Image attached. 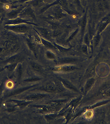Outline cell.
<instances>
[{"label": "cell", "mask_w": 110, "mask_h": 124, "mask_svg": "<svg viewBox=\"0 0 110 124\" xmlns=\"http://www.w3.org/2000/svg\"><path fill=\"white\" fill-rule=\"evenodd\" d=\"M20 11L19 9H17L11 11L7 14V17L9 19H12L16 18L19 14Z\"/></svg>", "instance_id": "cell-7"}, {"label": "cell", "mask_w": 110, "mask_h": 124, "mask_svg": "<svg viewBox=\"0 0 110 124\" xmlns=\"http://www.w3.org/2000/svg\"><path fill=\"white\" fill-rule=\"evenodd\" d=\"M5 29L8 31L15 33H22L25 32L27 30V28L23 25H5Z\"/></svg>", "instance_id": "cell-3"}, {"label": "cell", "mask_w": 110, "mask_h": 124, "mask_svg": "<svg viewBox=\"0 0 110 124\" xmlns=\"http://www.w3.org/2000/svg\"><path fill=\"white\" fill-rule=\"evenodd\" d=\"M45 96L44 95L42 94H36L28 96L26 98V99L29 100H38L39 99L42 98L43 97Z\"/></svg>", "instance_id": "cell-9"}, {"label": "cell", "mask_w": 110, "mask_h": 124, "mask_svg": "<svg viewBox=\"0 0 110 124\" xmlns=\"http://www.w3.org/2000/svg\"><path fill=\"white\" fill-rule=\"evenodd\" d=\"M97 6L98 10L100 11H103L109 8V6L107 2L104 0H100L97 2Z\"/></svg>", "instance_id": "cell-5"}, {"label": "cell", "mask_w": 110, "mask_h": 124, "mask_svg": "<svg viewBox=\"0 0 110 124\" xmlns=\"http://www.w3.org/2000/svg\"><path fill=\"white\" fill-rule=\"evenodd\" d=\"M95 65H93L91 66L88 70V72H87V76L88 77H90L94 73Z\"/></svg>", "instance_id": "cell-14"}, {"label": "cell", "mask_w": 110, "mask_h": 124, "mask_svg": "<svg viewBox=\"0 0 110 124\" xmlns=\"http://www.w3.org/2000/svg\"><path fill=\"white\" fill-rule=\"evenodd\" d=\"M29 87H26V88H20V89H16V90H14L10 94H9L7 96H11L15 95L18 94L20 93H22L23 91H26L27 89H29Z\"/></svg>", "instance_id": "cell-8"}, {"label": "cell", "mask_w": 110, "mask_h": 124, "mask_svg": "<svg viewBox=\"0 0 110 124\" xmlns=\"http://www.w3.org/2000/svg\"><path fill=\"white\" fill-rule=\"evenodd\" d=\"M17 73H18V76L19 78L21 77L22 73V67L21 65L19 64L17 67Z\"/></svg>", "instance_id": "cell-16"}, {"label": "cell", "mask_w": 110, "mask_h": 124, "mask_svg": "<svg viewBox=\"0 0 110 124\" xmlns=\"http://www.w3.org/2000/svg\"><path fill=\"white\" fill-rule=\"evenodd\" d=\"M101 39L100 34L97 33L94 39V44L95 46H97L100 42Z\"/></svg>", "instance_id": "cell-12"}, {"label": "cell", "mask_w": 110, "mask_h": 124, "mask_svg": "<svg viewBox=\"0 0 110 124\" xmlns=\"http://www.w3.org/2000/svg\"><path fill=\"white\" fill-rule=\"evenodd\" d=\"M94 81L95 79L93 78H91L88 80L85 87V91L86 92H87L89 90L94 83Z\"/></svg>", "instance_id": "cell-10"}, {"label": "cell", "mask_w": 110, "mask_h": 124, "mask_svg": "<svg viewBox=\"0 0 110 124\" xmlns=\"http://www.w3.org/2000/svg\"><path fill=\"white\" fill-rule=\"evenodd\" d=\"M0 2L3 4H6L8 2V1L7 0H0Z\"/></svg>", "instance_id": "cell-21"}, {"label": "cell", "mask_w": 110, "mask_h": 124, "mask_svg": "<svg viewBox=\"0 0 110 124\" xmlns=\"http://www.w3.org/2000/svg\"><path fill=\"white\" fill-rule=\"evenodd\" d=\"M17 64V63L9 64L5 67V68L7 69L9 71L12 70L14 69Z\"/></svg>", "instance_id": "cell-13"}, {"label": "cell", "mask_w": 110, "mask_h": 124, "mask_svg": "<svg viewBox=\"0 0 110 124\" xmlns=\"http://www.w3.org/2000/svg\"><path fill=\"white\" fill-rule=\"evenodd\" d=\"M40 78H29L26 79L24 80V81L26 82H32V81H37V80H40Z\"/></svg>", "instance_id": "cell-17"}, {"label": "cell", "mask_w": 110, "mask_h": 124, "mask_svg": "<svg viewBox=\"0 0 110 124\" xmlns=\"http://www.w3.org/2000/svg\"><path fill=\"white\" fill-rule=\"evenodd\" d=\"M110 23V16H108L105 18H103L101 21L98 26L97 33L101 34L105 28H106L108 24Z\"/></svg>", "instance_id": "cell-4"}, {"label": "cell", "mask_w": 110, "mask_h": 124, "mask_svg": "<svg viewBox=\"0 0 110 124\" xmlns=\"http://www.w3.org/2000/svg\"><path fill=\"white\" fill-rule=\"evenodd\" d=\"M62 84L65 86L67 88L69 89L74 90V91H77V90L74 86H72L70 83H69L67 81H65V80H62Z\"/></svg>", "instance_id": "cell-11"}, {"label": "cell", "mask_w": 110, "mask_h": 124, "mask_svg": "<svg viewBox=\"0 0 110 124\" xmlns=\"http://www.w3.org/2000/svg\"><path fill=\"white\" fill-rule=\"evenodd\" d=\"M20 58L18 55H15L8 58L5 61H4V63L12 64L14 63H17Z\"/></svg>", "instance_id": "cell-6"}, {"label": "cell", "mask_w": 110, "mask_h": 124, "mask_svg": "<svg viewBox=\"0 0 110 124\" xmlns=\"http://www.w3.org/2000/svg\"><path fill=\"white\" fill-rule=\"evenodd\" d=\"M105 93L106 95L110 96V88H109L105 91Z\"/></svg>", "instance_id": "cell-20"}, {"label": "cell", "mask_w": 110, "mask_h": 124, "mask_svg": "<svg viewBox=\"0 0 110 124\" xmlns=\"http://www.w3.org/2000/svg\"><path fill=\"white\" fill-rule=\"evenodd\" d=\"M4 88V84L3 83H2L0 85V96L1 94L3 91Z\"/></svg>", "instance_id": "cell-19"}, {"label": "cell", "mask_w": 110, "mask_h": 124, "mask_svg": "<svg viewBox=\"0 0 110 124\" xmlns=\"http://www.w3.org/2000/svg\"><path fill=\"white\" fill-rule=\"evenodd\" d=\"M45 91L50 92H57L62 91L60 86L57 83L50 82L47 83L43 88Z\"/></svg>", "instance_id": "cell-2"}, {"label": "cell", "mask_w": 110, "mask_h": 124, "mask_svg": "<svg viewBox=\"0 0 110 124\" xmlns=\"http://www.w3.org/2000/svg\"><path fill=\"white\" fill-rule=\"evenodd\" d=\"M32 66L33 68H34L36 70H40L41 68L39 66H38L36 64H33Z\"/></svg>", "instance_id": "cell-18"}, {"label": "cell", "mask_w": 110, "mask_h": 124, "mask_svg": "<svg viewBox=\"0 0 110 124\" xmlns=\"http://www.w3.org/2000/svg\"><path fill=\"white\" fill-rule=\"evenodd\" d=\"M18 45L14 38H6L0 43V54L13 52L17 49Z\"/></svg>", "instance_id": "cell-1"}, {"label": "cell", "mask_w": 110, "mask_h": 124, "mask_svg": "<svg viewBox=\"0 0 110 124\" xmlns=\"http://www.w3.org/2000/svg\"><path fill=\"white\" fill-rule=\"evenodd\" d=\"M72 70H73V68L71 67H66L59 68L55 70L60 71H67Z\"/></svg>", "instance_id": "cell-15"}]
</instances>
